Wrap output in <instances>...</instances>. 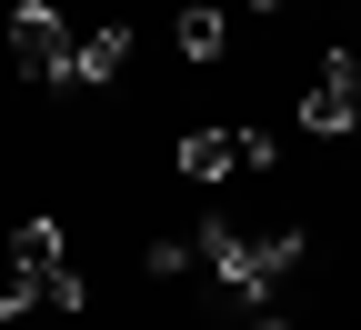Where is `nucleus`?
<instances>
[{
  "label": "nucleus",
  "mask_w": 361,
  "mask_h": 330,
  "mask_svg": "<svg viewBox=\"0 0 361 330\" xmlns=\"http://www.w3.org/2000/svg\"><path fill=\"white\" fill-rule=\"evenodd\" d=\"M0 310H80V270L61 250V220H20V241H11V291H0Z\"/></svg>",
  "instance_id": "f257e3e1"
},
{
  "label": "nucleus",
  "mask_w": 361,
  "mask_h": 330,
  "mask_svg": "<svg viewBox=\"0 0 361 330\" xmlns=\"http://www.w3.org/2000/svg\"><path fill=\"white\" fill-rule=\"evenodd\" d=\"M301 130H322V140H331V130H361V61H351V51H331L322 80L301 90Z\"/></svg>",
  "instance_id": "20e7f679"
},
{
  "label": "nucleus",
  "mask_w": 361,
  "mask_h": 330,
  "mask_svg": "<svg viewBox=\"0 0 361 330\" xmlns=\"http://www.w3.org/2000/svg\"><path fill=\"white\" fill-rule=\"evenodd\" d=\"M251 330H291V320H281V310H261V320H251Z\"/></svg>",
  "instance_id": "6e6552de"
},
{
  "label": "nucleus",
  "mask_w": 361,
  "mask_h": 330,
  "mask_svg": "<svg viewBox=\"0 0 361 330\" xmlns=\"http://www.w3.org/2000/svg\"><path fill=\"white\" fill-rule=\"evenodd\" d=\"M121 61H130V30H121V20L80 30V70H71V90H101V80H121Z\"/></svg>",
  "instance_id": "423d86ee"
},
{
  "label": "nucleus",
  "mask_w": 361,
  "mask_h": 330,
  "mask_svg": "<svg viewBox=\"0 0 361 330\" xmlns=\"http://www.w3.org/2000/svg\"><path fill=\"white\" fill-rule=\"evenodd\" d=\"M180 170H191V180H241V170H271V140H261V130H191V140H180Z\"/></svg>",
  "instance_id": "39448f33"
},
{
  "label": "nucleus",
  "mask_w": 361,
  "mask_h": 330,
  "mask_svg": "<svg viewBox=\"0 0 361 330\" xmlns=\"http://www.w3.org/2000/svg\"><path fill=\"white\" fill-rule=\"evenodd\" d=\"M291 260H301L291 230H281V241H251V230H231V220H211V230H201V270H211L231 300H271V291L291 280Z\"/></svg>",
  "instance_id": "f03ea898"
},
{
  "label": "nucleus",
  "mask_w": 361,
  "mask_h": 330,
  "mask_svg": "<svg viewBox=\"0 0 361 330\" xmlns=\"http://www.w3.org/2000/svg\"><path fill=\"white\" fill-rule=\"evenodd\" d=\"M11 51H20V70H40L51 90H71V70H80V40L61 30V11H40V0L11 11Z\"/></svg>",
  "instance_id": "7ed1b4c3"
},
{
  "label": "nucleus",
  "mask_w": 361,
  "mask_h": 330,
  "mask_svg": "<svg viewBox=\"0 0 361 330\" xmlns=\"http://www.w3.org/2000/svg\"><path fill=\"white\" fill-rule=\"evenodd\" d=\"M180 51H191V61H221V11H180Z\"/></svg>",
  "instance_id": "0eeeda50"
}]
</instances>
